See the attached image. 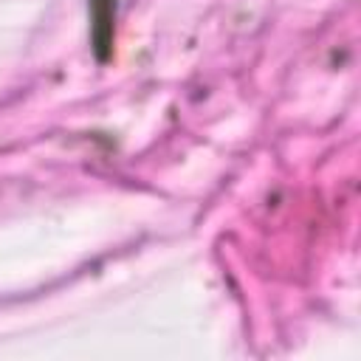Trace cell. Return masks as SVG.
I'll use <instances>...</instances> for the list:
<instances>
[{
  "label": "cell",
  "instance_id": "6da1fadb",
  "mask_svg": "<svg viewBox=\"0 0 361 361\" xmlns=\"http://www.w3.org/2000/svg\"><path fill=\"white\" fill-rule=\"evenodd\" d=\"M113 25H116V0H90V37L99 59L110 56Z\"/></svg>",
  "mask_w": 361,
  "mask_h": 361
}]
</instances>
